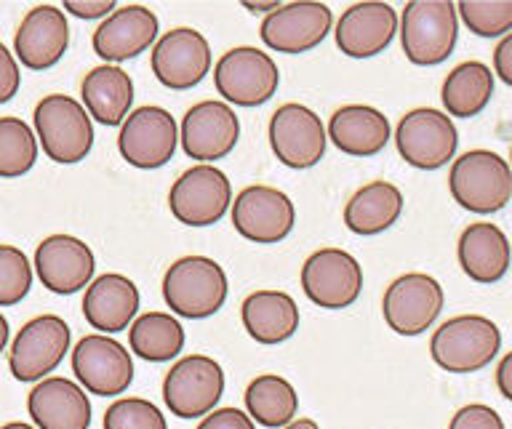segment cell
Returning <instances> with one entry per match:
<instances>
[{"mask_svg":"<svg viewBox=\"0 0 512 429\" xmlns=\"http://www.w3.org/2000/svg\"><path fill=\"white\" fill-rule=\"evenodd\" d=\"M230 283L222 264L208 256H182L163 275V299L174 315L206 320L222 310Z\"/></svg>","mask_w":512,"mask_h":429,"instance_id":"obj_1","label":"cell"},{"mask_svg":"<svg viewBox=\"0 0 512 429\" xmlns=\"http://www.w3.org/2000/svg\"><path fill=\"white\" fill-rule=\"evenodd\" d=\"M448 190L464 211L491 216L510 203V163L491 150H470L454 160L448 171Z\"/></svg>","mask_w":512,"mask_h":429,"instance_id":"obj_2","label":"cell"},{"mask_svg":"<svg viewBox=\"0 0 512 429\" xmlns=\"http://www.w3.org/2000/svg\"><path fill=\"white\" fill-rule=\"evenodd\" d=\"M400 46L416 67H435L454 54L459 16L448 0H414L400 14Z\"/></svg>","mask_w":512,"mask_h":429,"instance_id":"obj_3","label":"cell"},{"mask_svg":"<svg viewBox=\"0 0 512 429\" xmlns=\"http://www.w3.org/2000/svg\"><path fill=\"white\" fill-rule=\"evenodd\" d=\"M502 350V331L483 315H459L432 334L430 355L448 374H472L494 363Z\"/></svg>","mask_w":512,"mask_h":429,"instance_id":"obj_4","label":"cell"},{"mask_svg":"<svg viewBox=\"0 0 512 429\" xmlns=\"http://www.w3.org/2000/svg\"><path fill=\"white\" fill-rule=\"evenodd\" d=\"M35 139L54 163L72 166L94 147V123L78 99L67 94L43 96L35 107Z\"/></svg>","mask_w":512,"mask_h":429,"instance_id":"obj_5","label":"cell"},{"mask_svg":"<svg viewBox=\"0 0 512 429\" xmlns=\"http://www.w3.org/2000/svg\"><path fill=\"white\" fill-rule=\"evenodd\" d=\"M214 86L235 107H262L278 91L280 70L262 48L235 46L216 62Z\"/></svg>","mask_w":512,"mask_h":429,"instance_id":"obj_6","label":"cell"},{"mask_svg":"<svg viewBox=\"0 0 512 429\" xmlns=\"http://www.w3.org/2000/svg\"><path fill=\"white\" fill-rule=\"evenodd\" d=\"M400 158L419 171H438L448 166L459 147V131L443 110L416 107L400 118L395 128Z\"/></svg>","mask_w":512,"mask_h":429,"instance_id":"obj_7","label":"cell"},{"mask_svg":"<svg viewBox=\"0 0 512 429\" xmlns=\"http://www.w3.org/2000/svg\"><path fill=\"white\" fill-rule=\"evenodd\" d=\"M70 339V326L59 315H40L24 323L8 352L11 376L22 384L43 382L62 366L64 355L70 352Z\"/></svg>","mask_w":512,"mask_h":429,"instance_id":"obj_8","label":"cell"},{"mask_svg":"<svg viewBox=\"0 0 512 429\" xmlns=\"http://www.w3.org/2000/svg\"><path fill=\"white\" fill-rule=\"evenodd\" d=\"M224 395V371L208 355H187L171 366L163 382L166 408L179 419L211 414Z\"/></svg>","mask_w":512,"mask_h":429,"instance_id":"obj_9","label":"cell"},{"mask_svg":"<svg viewBox=\"0 0 512 429\" xmlns=\"http://www.w3.org/2000/svg\"><path fill=\"white\" fill-rule=\"evenodd\" d=\"M446 304L443 286L432 275L406 272L390 283L382 299L384 323L400 336H422Z\"/></svg>","mask_w":512,"mask_h":429,"instance_id":"obj_10","label":"cell"},{"mask_svg":"<svg viewBox=\"0 0 512 429\" xmlns=\"http://www.w3.org/2000/svg\"><path fill=\"white\" fill-rule=\"evenodd\" d=\"M179 144V126L174 115L163 107H139L128 112L120 123L118 150L128 166L155 171L174 158Z\"/></svg>","mask_w":512,"mask_h":429,"instance_id":"obj_11","label":"cell"},{"mask_svg":"<svg viewBox=\"0 0 512 429\" xmlns=\"http://www.w3.org/2000/svg\"><path fill=\"white\" fill-rule=\"evenodd\" d=\"M232 206L230 179L216 166H192L168 192V208L187 227H211Z\"/></svg>","mask_w":512,"mask_h":429,"instance_id":"obj_12","label":"cell"},{"mask_svg":"<svg viewBox=\"0 0 512 429\" xmlns=\"http://www.w3.org/2000/svg\"><path fill=\"white\" fill-rule=\"evenodd\" d=\"M326 126L315 110L288 102L272 112L270 147L283 166L304 171L318 166L326 155Z\"/></svg>","mask_w":512,"mask_h":429,"instance_id":"obj_13","label":"cell"},{"mask_svg":"<svg viewBox=\"0 0 512 429\" xmlns=\"http://www.w3.org/2000/svg\"><path fill=\"white\" fill-rule=\"evenodd\" d=\"M230 208L232 227L251 243H280L296 224L294 200L267 184H251L240 190Z\"/></svg>","mask_w":512,"mask_h":429,"instance_id":"obj_14","label":"cell"},{"mask_svg":"<svg viewBox=\"0 0 512 429\" xmlns=\"http://www.w3.org/2000/svg\"><path fill=\"white\" fill-rule=\"evenodd\" d=\"M302 288L312 304L323 310H344L358 302L363 291V270L344 248H320L304 262Z\"/></svg>","mask_w":512,"mask_h":429,"instance_id":"obj_15","label":"cell"},{"mask_svg":"<svg viewBox=\"0 0 512 429\" xmlns=\"http://www.w3.org/2000/svg\"><path fill=\"white\" fill-rule=\"evenodd\" d=\"M72 371L80 387L99 398H115L134 382V360L120 342L104 334L83 336L72 350Z\"/></svg>","mask_w":512,"mask_h":429,"instance_id":"obj_16","label":"cell"},{"mask_svg":"<svg viewBox=\"0 0 512 429\" xmlns=\"http://www.w3.org/2000/svg\"><path fill=\"white\" fill-rule=\"evenodd\" d=\"M334 27V14L318 0L283 3L262 22V43L280 54H304L320 46Z\"/></svg>","mask_w":512,"mask_h":429,"instance_id":"obj_17","label":"cell"},{"mask_svg":"<svg viewBox=\"0 0 512 429\" xmlns=\"http://www.w3.org/2000/svg\"><path fill=\"white\" fill-rule=\"evenodd\" d=\"M211 70V46L192 27H176L152 46V72L171 91L195 88Z\"/></svg>","mask_w":512,"mask_h":429,"instance_id":"obj_18","label":"cell"},{"mask_svg":"<svg viewBox=\"0 0 512 429\" xmlns=\"http://www.w3.org/2000/svg\"><path fill=\"white\" fill-rule=\"evenodd\" d=\"M179 139L192 160L208 166L211 160L224 158L235 150L240 139V120L227 102L206 99L187 110L179 128Z\"/></svg>","mask_w":512,"mask_h":429,"instance_id":"obj_19","label":"cell"},{"mask_svg":"<svg viewBox=\"0 0 512 429\" xmlns=\"http://www.w3.org/2000/svg\"><path fill=\"white\" fill-rule=\"evenodd\" d=\"M94 270V251L72 235H48L35 251V272L51 294H78L94 280Z\"/></svg>","mask_w":512,"mask_h":429,"instance_id":"obj_20","label":"cell"},{"mask_svg":"<svg viewBox=\"0 0 512 429\" xmlns=\"http://www.w3.org/2000/svg\"><path fill=\"white\" fill-rule=\"evenodd\" d=\"M158 27V16L152 8L136 6V3L120 6L107 19H102L91 43H94L96 56L104 59V64H118L155 46Z\"/></svg>","mask_w":512,"mask_h":429,"instance_id":"obj_21","label":"cell"},{"mask_svg":"<svg viewBox=\"0 0 512 429\" xmlns=\"http://www.w3.org/2000/svg\"><path fill=\"white\" fill-rule=\"evenodd\" d=\"M70 46V22L59 6H35L14 35L16 59L30 70H51Z\"/></svg>","mask_w":512,"mask_h":429,"instance_id":"obj_22","label":"cell"},{"mask_svg":"<svg viewBox=\"0 0 512 429\" xmlns=\"http://www.w3.org/2000/svg\"><path fill=\"white\" fill-rule=\"evenodd\" d=\"M398 32V14L390 3H355L336 22V46L352 59H371L390 46Z\"/></svg>","mask_w":512,"mask_h":429,"instance_id":"obj_23","label":"cell"},{"mask_svg":"<svg viewBox=\"0 0 512 429\" xmlns=\"http://www.w3.org/2000/svg\"><path fill=\"white\" fill-rule=\"evenodd\" d=\"M27 411L38 429H88L94 419L86 390L64 376L35 384L27 398Z\"/></svg>","mask_w":512,"mask_h":429,"instance_id":"obj_24","label":"cell"},{"mask_svg":"<svg viewBox=\"0 0 512 429\" xmlns=\"http://www.w3.org/2000/svg\"><path fill=\"white\" fill-rule=\"evenodd\" d=\"M139 312V288L134 280L118 272H104L102 278L88 283L83 296V318L88 326L107 334L126 331Z\"/></svg>","mask_w":512,"mask_h":429,"instance_id":"obj_25","label":"cell"},{"mask_svg":"<svg viewBox=\"0 0 512 429\" xmlns=\"http://www.w3.org/2000/svg\"><path fill=\"white\" fill-rule=\"evenodd\" d=\"M326 136L352 158H371L387 147L392 126L387 115L368 104H347L331 115Z\"/></svg>","mask_w":512,"mask_h":429,"instance_id":"obj_26","label":"cell"},{"mask_svg":"<svg viewBox=\"0 0 512 429\" xmlns=\"http://www.w3.org/2000/svg\"><path fill=\"white\" fill-rule=\"evenodd\" d=\"M83 110L102 126L118 128L134 104V80L118 64H99L80 83Z\"/></svg>","mask_w":512,"mask_h":429,"instance_id":"obj_27","label":"cell"},{"mask_svg":"<svg viewBox=\"0 0 512 429\" xmlns=\"http://www.w3.org/2000/svg\"><path fill=\"white\" fill-rule=\"evenodd\" d=\"M240 320H243L248 336L256 344L275 347V344L288 342L299 331L302 315H299V307L286 291L262 288V291H254L243 302Z\"/></svg>","mask_w":512,"mask_h":429,"instance_id":"obj_28","label":"cell"},{"mask_svg":"<svg viewBox=\"0 0 512 429\" xmlns=\"http://www.w3.org/2000/svg\"><path fill=\"white\" fill-rule=\"evenodd\" d=\"M456 251L464 275L475 283H499L510 270V240L491 222L464 227Z\"/></svg>","mask_w":512,"mask_h":429,"instance_id":"obj_29","label":"cell"},{"mask_svg":"<svg viewBox=\"0 0 512 429\" xmlns=\"http://www.w3.org/2000/svg\"><path fill=\"white\" fill-rule=\"evenodd\" d=\"M403 192L392 182H371L360 187L344 206V227L363 238L390 230L403 214Z\"/></svg>","mask_w":512,"mask_h":429,"instance_id":"obj_30","label":"cell"},{"mask_svg":"<svg viewBox=\"0 0 512 429\" xmlns=\"http://www.w3.org/2000/svg\"><path fill=\"white\" fill-rule=\"evenodd\" d=\"M496 78L491 67L483 62H462L456 64L454 70L448 72V78L443 80V107L446 115L451 118H475L486 110L491 96H494Z\"/></svg>","mask_w":512,"mask_h":429,"instance_id":"obj_31","label":"cell"},{"mask_svg":"<svg viewBox=\"0 0 512 429\" xmlns=\"http://www.w3.org/2000/svg\"><path fill=\"white\" fill-rule=\"evenodd\" d=\"M248 419L259 427L283 429L294 422L299 411V395L294 384L278 374L256 376L246 390Z\"/></svg>","mask_w":512,"mask_h":429,"instance_id":"obj_32","label":"cell"},{"mask_svg":"<svg viewBox=\"0 0 512 429\" xmlns=\"http://www.w3.org/2000/svg\"><path fill=\"white\" fill-rule=\"evenodd\" d=\"M128 347L147 363H168L184 350V326L168 312H147L131 323Z\"/></svg>","mask_w":512,"mask_h":429,"instance_id":"obj_33","label":"cell"},{"mask_svg":"<svg viewBox=\"0 0 512 429\" xmlns=\"http://www.w3.org/2000/svg\"><path fill=\"white\" fill-rule=\"evenodd\" d=\"M38 160V139L22 118H0V179L24 176Z\"/></svg>","mask_w":512,"mask_h":429,"instance_id":"obj_34","label":"cell"},{"mask_svg":"<svg viewBox=\"0 0 512 429\" xmlns=\"http://www.w3.org/2000/svg\"><path fill=\"white\" fill-rule=\"evenodd\" d=\"M456 16L480 38H499L512 30V3L510 0H462Z\"/></svg>","mask_w":512,"mask_h":429,"instance_id":"obj_35","label":"cell"},{"mask_svg":"<svg viewBox=\"0 0 512 429\" xmlns=\"http://www.w3.org/2000/svg\"><path fill=\"white\" fill-rule=\"evenodd\" d=\"M32 288V264L22 248L0 246V307L22 302Z\"/></svg>","mask_w":512,"mask_h":429,"instance_id":"obj_36","label":"cell"},{"mask_svg":"<svg viewBox=\"0 0 512 429\" xmlns=\"http://www.w3.org/2000/svg\"><path fill=\"white\" fill-rule=\"evenodd\" d=\"M104 429H168L166 416L144 398L115 400L104 414Z\"/></svg>","mask_w":512,"mask_h":429,"instance_id":"obj_37","label":"cell"},{"mask_svg":"<svg viewBox=\"0 0 512 429\" xmlns=\"http://www.w3.org/2000/svg\"><path fill=\"white\" fill-rule=\"evenodd\" d=\"M448 429H504V422L494 408L483 406V403H472V406H464L456 411Z\"/></svg>","mask_w":512,"mask_h":429,"instance_id":"obj_38","label":"cell"},{"mask_svg":"<svg viewBox=\"0 0 512 429\" xmlns=\"http://www.w3.org/2000/svg\"><path fill=\"white\" fill-rule=\"evenodd\" d=\"M22 86V72H19V64H16L14 54L8 51L3 43H0V104L11 102Z\"/></svg>","mask_w":512,"mask_h":429,"instance_id":"obj_39","label":"cell"},{"mask_svg":"<svg viewBox=\"0 0 512 429\" xmlns=\"http://www.w3.org/2000/svg\"><path fill=\"white\" fill-rule=\"evenodd\" d=\"M198 429H256V424L240 408H214Z\"/></svg>","mask_w":512,"mask_h":429,"instance_id":"obj_40","label":"cell"},{"mask_svg":"<svg viewBox=\"0 0 512 429\" xmlns=\"http://www.w3.org/2000/svg\"><path fill=\"white\" fill-rule=\"evenodd\" d=\"M115 0H64V14L78 16L86 22H102L115 11Z\"/></svg>","mask_w":512,"mask_h":429,"instance_id":"obj_41","label":"cell"},{"mask_svg":"<svg viewBox=\"0 0 512 429\" xmlns=\"http://www.w3.org/2000/svg\"><path fill=\"white\" fill-rule=\"evenodd\" d=\"M504 86H512V35H504L494 51V70Z\"/></svg>","mask_w":512,"mask_h":429,"instance_id":"obj_42","label":"cell"},{"mask_svg":"<svg viewBox=\"0 0 512 429\" xmlns=\"http://www.w3.org/2000/svg\"><path fill=\"white\" fill-rule=\"evenodd\" d=\"M496 387H499L504 400H512V352H507V355L499 360V368H496Z\"/></svg>","mask_w":512,"mask_h":429,"instance_id":"obj_43","label":"cell"},{"mask_svg":"<svg viewBox=\"0 0 512 429\" xmlns=\"http://www.w3.org/2000/svg\"><path fill=\"white\" fill-rule=\"evenodd\" d=\"M243 6H246L248 11H256V14H267V16H270L272 11H278L280 3H272V0H267V3H251V0H243Z\"/></svg>","mask_w":512,"mask_h":429,"instance_id":"obj_44","label":"cell"},{"mask_svg":"<svg viewBox=\"0 0 512 429\" xmlns=\"http://www.w3.org/2000/svg\"><path fill=\"white\" fill-rule=\"evenodd\" d=\"M283 429H320L315 419H294L291 424H286Z\"/></svg>","mask_w":512,"mask_h":429,"instance_id":"obj_45","label":"cell"},{"mask_svg":"<svg viewBox=\"0 0 512 429\" xmlns=\"http://www.w3.org/2000/svg\"><path fill=\"white\" fill-rule=\"evenodd\" d=\"M8 344V320L0 315V352L6 350Z\"/></svg>","mask_w":512,"mask_h":429,"instance_id":"obj_46","label":"cell"},{"mask_svg":"<svg viewBox=\"0 0 512 429\" xmlns=\"http://www.w3.org/2000/svg\"><path fill=\"white\" fill-rule=\"evenodd\" d=\"M0 429H35V427H30V424H24V422H11V424H6V427H0Z\"/></svg>","mask_w":512,"mask_h":429,"instance_id":"obj_47","label":"cell"}]
</instances>
